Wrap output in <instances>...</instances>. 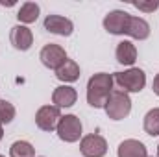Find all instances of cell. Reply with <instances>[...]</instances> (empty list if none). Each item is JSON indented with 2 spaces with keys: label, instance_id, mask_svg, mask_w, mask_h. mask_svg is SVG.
<instances>
[{
  "label": "cell",
  "instance_id": "cell-10",
  "mask_svg": "<svg viewBox=\"0 0 159 157\" xmlns=\"http://www.w3.org/2000/svg\"><path fill=\"white\" fill-rule=\"evenodd\" d=\"M9 43L13 44L15 50L26 52V50H30L32 44H34V34H32V30H30L28 26L17 24V26H13L11 32H9Z\"/></svg>",
  "mask_w": 159,
  "mask_h": 157
},
{
  "label": "cell",
  "instance_id": "cell-4",
  "mask_svg": "<svg viewBox=\"0 0 159 157\" xmlns=\"http://www.w3.org/2000/svg\"><path fill=\"white\" fill-rule=\"evenodd\" d=\"M56 131H57V137L63 142L72 144V142H78L80 139H81L83 126H81V120L76 115H65V117H61Z\"/></svg>",
  "mask_w": 159,
  "mask_h": 157
},
{
  "label": "cell",
  "instance_id": "cell-13",
  "mask_svg": "<svg viewBox=\"0 0 159 157\" xmlns=\"http://www.w3.org/2000/svg\"><path fill=\"white\" fill-rule=\"evenodd\" d=\"M117 155L119 157H148L146 146L137 141V139H126L122 141L117 148Z\"/></svg>",
  "mask_w": 159,
  "mask_h": 157
},
{
  "label": "cell",
  "instance_id": "cell-9",
  "mask_svg": "<svg viewBox=\"0 0 159 157\" xmlns=\"http://www.w3.org/2000/svg\"><path fill=\"white\" fill-rule=\"evenodd\" d=\"M44 30L54 34V35H61V37H69L74 32V24L70 19L61 17V15H46L44 19Z\"/></svg>",
  "mask_w": 159,
  "mask_h": 157
},
{
  "label": "cell",
  "instance_id": "cell-6",
  "mask_svg": "<svg viewBox=\"0 0 159 157\" xmlns=\"http://www.w3.org/2000/svg\"><path fill=\"white\" fill-rule=\"evenodd\" d=\"M80 152L83 157H106L107 154V141L98 135V133H91L81 137L80 141Z\"/></svg>",
  "mask_w": 159,
  "mask_h": 157
},
{
  "label": "cell",
  "instance_id": "cell-20",
  "mask_svg": "<svg viewBox=\"0 0 159 157\" xmlns=\"http://www.w3.org/2000/svg\"><path fill=\"white\" fill-rule=\"evenodd\" d=\"M133 6L139 9V11H144V13H152L159 7V2H133Z\"/></svg>",
  "mask_w": 159,
  "mask_h": 157
},
{
  "label": "cell",
  "instance_id": "cell-7",
  "mask_svg": "<svg viewBox=\"0 0 159 157\" xmlns=\"http://www.w3.org/2000/svg\"><path fill=\"white\" fill-rule=\"evenodd\" d=\"M129 13L124 9H113L104 17V30L111 35H126L129 24Z\"/></svg>",
  "mask_w": 159,
  "mask_h": 157
},
{
  "label": "cell",
  "instance_id": "cell-15",
  "mask_svg": "<svg viewBox=\"0 0 159 157\" xmlns=\"http://www.w3.org/2000/svg\"><path fill=\"white\" fill-rule=\"evenodd\" d=\"M56 78L59 81H63L65 85L67 83H74L80 78V65L74 59H67L57 70H56Z\"/></svg>",
  "mask_w": 159,
  "mask_h": 157
},
{
  "label": "cell",
  "instance_id": "cell-16",
  "mask_svg": "<svg viewBox=\"0 0 159 157\" xmlns=\"http://www.w3.org/2000/svg\"><path fill=\"white\" fill-rule=\"evenodd\" d=\"M39 13H41L39 4H35V2H24V4L19 7V11H17V19H19L20 24L26 26V24L35 22L37 17H39Z\"/></svg>",
  "mask_w": 159,
  "mask_h": 157
},
{
  "label": "cell",
  "instance_id": "cell-18",
  "mask_svg": "<svg viewBox=\"0 0 159 157\" xmlns=\"http://www.w3.org/2000/svg\"><path fill=\"white\" fill-rule=\"evenodd\" d=\"M9 157H35V150L28 141H15L9 148Z\"/></svg>",
  "mask_w": 159,
  "mask_h": 157
},
{
  "label": "cell",
  "instance_id": "cell-21",
  "mask_svg": "<svg viewBox=\"0 0 159 157\" xmlns=\"http://www.w3.org/2000/svg\"><path fill=\"white\" fill-rule=\"evenodd\" d=\"M152 91H154V94H157L159 96V74L154 78V83H152Z\"/></svg>",
  "mask_w": 159,
  "mask_h": 157
},
{
  "label": "cell",
  "instance_id": "cell-1",
  "mask_svg": "<svg viewBox=\"0 0 159 157\" xmlns=\"http://www.w3.org/2000/svg\"><path fill=\"white\" fill-rule=\"evenodd\" d=\"M113 85H115L113 74L98 72V74L91 76L87 81V104L94 109L104 107L113 91Z\"/></svg>",
  "mask_w": 159,
  "mask_h": 157
},
{
  "label": "cell",
  "instance_id": "cell-23",
  "mask_svg": "<svg viewBox=\"0 0 159 157\" xmlns=\"http://www.w3.org/2000/svg\"><path fill=\"white\" fill-rule=\"evenodd\" d=\"M0 157H4V155H0Z\"/></svg>",
  "mask_w": 159,
  "mask_h": 157
},
{
  "label": "cell",
  "instance_id": "cell-12",
  "mask_svg": "<svg viewBox=\"0 0 159 157\" xmlns=\"http://www.w3.org/2000/svg\"><path fill=\"white\" fill-rule=\"evenodd\" d=\"M115 57L120 65L124 67H133L135 61H137V48L131 41H120L117 44V50H115Z\"/></svg>",
  "mask_w": 159,
  "mask_h": 157
},
{
  "label": "cell",
  "instance_id": "cell-14",
  "mask_svg": "<svg viewBox=\"0 0 159 157\" xmlns=\"http://www.w3.org/2000/svg\"><path fill=\"white\" fill-rule=\"evenodd\" d=\"M126 35H129L131 39H137V41L148 39L150 37V24L143 17H129V24H128Z\"/></svg>",
  "mask_w": 159,
  "mask_h": 157
},
{
  "label": "cell",
  "instance_id": "cell-3",
  "mask_svg": "<svg viewBox=\"0 0 159 157\" xmlns=\"http://www.w3.org/2000/svg\"><path fill=\"white\" fill-rule=\"evenodd\" d=\"M115 83L120 87V91L124 92H141L146 85V74L143 69H137V67H131L124 72H115L113 74Z\"/></svg>",
  "mask_w": 159,
  "mask_h": 157
},
{
  "label": "cell",
  "instance_id": "cell-19",
  "mask_svg": "<svg viewBox=\"0 0 159 157\" xmlns=\"http://www.w3.org/2000/svg\"><path fill=\"white\" fill-rule=\"evenodd\" d=\"M15 115H17L15 105H13L11 102H7V100H0V124L4 126V124L13 122Z\"/></svg>",
  "mask_w": 159,
  "mask_h": 157
},
{
  "label": "cell",
  "instance_id": "cell-2",
  "mask_svg": "<svg viewBox=\"0 0 159 157\" xmlns=\"http://www.w3.org/2000/svg\"><path fill=\"white\" fill-rule=\"evenodd\" d=\"M104 109H106V115L111 120H124L131 113V98L128 92H124L120 89H113Z\"/></svg>",
  "mask_w": 159,
  "mask_h": 157
},
{
  "label": "cell",
  "instance_id": "cell-8",
  "mask_svg": "<svg viewBox=\"0 0 159 157\" xmlns=\"http://www.w3.org/2000/svg\"><path fill=\"white\" fill-rule=\"evenodd\" d=\"M61 109L56 105H43L35 113V124L43 131H54L61 120Z\"/></svg>",
  "mask_w": 159,
  "mask_h": 157
},
{
  "label": "cell",
  "instance_id": "cell-5",
  "mask_svg": "<svg viewBox=\"0 0 159 157\" xmlns=\"http://www.w3.org/2000/svg\"><path fill=\"white\" fill-rule=\"evenodd\" d=\"M39 59L46 69L57 70L69 57H67V52H65L63 46H59V44H56V43H50V44H44V46L41 48Z\"/></svg>",
  "mask_w": 159,
  "mask_h": 157
},
{
  "label": "cell",
  "instance_id": "cell-17",
  "mask_svg": "<svg viewBox=\"0 0 159 157\" xmlns=\"http://www.w3.org/2000/svg\"><path fill=\"white\" fill-rule=\"evenodd\" d=\"M143 128H144V131H146L150 137H157L159 135V107L150 109V111L144 115Z\"/></svg>",
  "mask_w": 159,
  "mask_h": 157
},
{
  "label": "cell",
  "instance_id": "cell-22",
  "mask_svg": "<svg viewBox=\"0 0 159 157\" xmlns=\"http://www.w3.org/2000/svg\"><path fill=\"white\" fill-rule=\"evenodd\" d=\"M2 137H4V128H2V124H0V141H2Z\"/></svg>",
  "mask_w": 159,
  "mask_h": 157
},
{
  "label": "cell",
  "instance_id": "cell-11",
  "mask_svg": "<svg viewBox=\"0 0 159 157\" xmlns=\"http://www.w3.org/2000/svg\"><path fill=\"white\" fill-rule=\"evenodd\" d=\"M76 100H78V92H76V89L70 87V85H59V87H56L54 92H52V104H54L56 107H59V109H63V107H72V105L76 104Z\"/></svg>",
  "mask_w": 159,
  "mask_h": 157
}]
</instances>
